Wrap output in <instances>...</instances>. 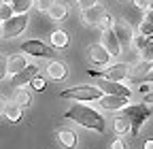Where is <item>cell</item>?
<instances>
[{
	"label": "cell",
	"instance_id": "cell-1",
	"mask_svg": "<svg viewBox=\"0 0 153 149\" xmlns=\"http://www.w3.org/2000/svg\"><path fill=\"white\" fill-rule=\"evenodd\" d=\"M64 117H66V119H72V121H76V124H81L83 128L96 130V132H104V128H106L102 115L98 113V111L85 107V104H74V107H70L66 113H64Z\"/></svg>",
	"mask_w": 153,
	"mask_h": 149
},
{
	"label": "cell",
	"instance_id": "cell-2",
	"mask_svg": "<svg viewBox=\"0 0 153 149\" xmlns=\"http://www.w3.org/2000/svg\"><path fill=\"white\" fill-rule=\"evenodd\" d=\"M123 117H128L130 119V132L132 134H138V130H140V126L151 117V109L147 107V104H126L123 109Z\"/></svg>",
	"mask_w": 153,
	"mask_h": 149
},
{
	"label": "cell",
	"instance_id": "cell-3",
	"mask_svg": "<svg viewBox=\"0 0 153 149\" xmlns=\"http://www.w3.org/2000/svg\"><path fill=\"white\" fill-rule=\"evenodd\" d=\"M28 26V15L26 13H17L11 15L9 19L0 22V28H2V39H13V36H19Z\"/></svg>",
	"mask_w": 153,
	"mask_h": 149
},
{
	"label": "cell",
	"instance_id": "cell-4",
	"mask_svg": "<svg viewBox=\"0 0 153 149\" xmlns=\"http://www.w3.org/2000/svg\"><path fill=\"white\" fill-rule=\"evenodd\" d=\"M102 92L94 85H76L62 92V98H74V100H98Z\"/></svg>",
	"mask_w": 153,
	"mask_h": 149
},
{
	"label": "cell",
	"instance_id": "cell-5",
	"mask_svg": "<svg viewBox=\"0 0 153 149\" xmlns=\"http://www.w3.org/2000/svg\"><path fill=\"white\" fill-rule=\"evenodd\" d=\"M98 79V83H96V87H98L100 92H104V94H111V96H123L130 100L132 96V89L121 85L119 81H108V79H102V77H96Z\"/></svg>",
	"mask_w": 153,
	"mask_h": 149
},
{
	"label": "cell",
	"instance_id": "cell-6",
	"mask_svg": "<svg viewBox=\"0 0 153 149\" xmlns=\"http://www.w3.org/2000/svg\"><path fill=\"white\" fill-rule=\"evenodd\" d=\"M128 72H130L128 64H113L106 70H89L91 77H102L108 81H123V79H128Z\"/></svg>",
	"mask_w": 153,
	"mask_h": 149
},
{
	"label": "cell",
	"instance_id": "cell-7",
	"mask_svg": "<svg viewBox=\"0 0 153 149\" xmlns=\"http://www.w3.org/2000/svg\"><path fill=\"white\" fill-rule=\"evenodd\" d=\"M22 51L28 55H34V58H51L53 55V49L41 41H26L22 45Z\"/></svg>",
	"mask_w": 153,
	"mask_h": 149
},
{
	"label": "cell",
	"instance_id": "cell-8",
	"mask_svg": "<svg viewBox=\"0 0 153 149\" xmlns=\"http://www.w3.org/2000/svg\"><path fill=\"white\" fill-rule=\"evenodd\" d=\"M113 32H115V36H117V41H119L121 47H128L132 43L134 32H132V28H130V24L126 19H115L113 22Z\"/></svg>",
	"mask_w": 153,
	"mask_h": 149
},
{
	"label": "cell",
	"instance_id": "cell-9",
	"mask_svg": "<svg viewBox=\"0 0 153 149\" xmlns=\"http://www.w3.org/2000/svg\"><path fill=\"white\" fill-rule=\"evenodd\" d=\"M102 47L111 53V58L121 53V45H119V41H117V36H115L113 28H106V30L102 32Z\"/></svg>",
	"mask_w": 153,
	"mask_h": 149
},
{
	"label": "cell",
	"instance_id": "cell-10",
	"mask_svg": "<svg viewBox=\"0 0 153 149\" xmlns=\"http://www.w3.org/2000/svg\"><path fill=\"white\" fill-rule=\"evenodd\" d=\"M38 74V66L36 64H26L19 72H15V77H13V85L17 87V85H26V83H30L34 77Z\"/></svg>",
	"mask_w": 153,
	"mask_h": 149
},
{
	"label": "cell",
	"instance_id": "cell-11",
	"mask_svg": "<svg viewBox=\"0 0 153 149\" xmlns=\"http://www.w3.org/2000/svg\"><path fill=\"white\" fill-rule=\"evenodd\" d=\"M98 100H100V107L104 111H119V109H123L128 104V98H123V96H111V94L100 96Z\"/></svg>",
	"mask_w": 153,
	"mask_h": 149
},
{
	"label": "cell",
	"instance_id": "cell-12",
	"mask_svg": "<svg viewBox=\"0 0 153 149\" xmlns=\"http://www.w3.org/2000/svg\"><path fill=\"white\" fill-rule=\"evenodd\" d=\"M104 13H106L104 7H100V4H91V7L83 9V19H85L87 24H100V19L104 17Z\"/></svg>",
	"mask_w": 153,
	"mask_h": 149
},
{
	"label": "cell",
	"instance_id": "cell-13",
	"mask_svg": "<svg viewBox=\"0 0 153 149\" xmlns=\"http://www.w3.org/2000/svg\"><path fill=\"white\" fill-rule=\"evenodd\" d=\"M89 60H91V64H106L108 60H111V53L102 47V45H91L89 47Z\"/></svg>",
	"mask_w": 153,
	"mask_h": 149
},
{
	"label": "cell",
	"instance_id": "cell-14",
	"mask_svg": "<svg viewBox=\"0 0 153 149\" xmlns=\"http://www.w3.org/2000/svg\"><path fill=\"white\" fill-rule=\"evenodd\" d=\"M128 77L132 79V81H143L145 77L147 79H151V62H140L138 66H134L130 72H128Z\"/></svg>",
	"mask_w": 153,
	"mask_h": 149
},
{
	"label": "cell",
	"instance_id": "cell-15",
	"mask_svg": "<svg viewBox=\"0 0 153 149\" xmlns=\"http://www.w3.org/2000/svg\"><path fill=\"white\" fill-rule=\"evenodd\" d=\"M2 113L7 115V119L11 121V124H17L19 119H22V113H24V111H22V107H19L17 102H7L4 104V111H2Z\"/></svg>",
	"mask_w": 153,
	"mask_h": 149
},
{
	"label": "cell",
	"instance_id": "cell-16",
	"mask_svg": "<svg viewBox=\"0 0 153 149\" xmlns=\"http://www.w3.org/2000/svg\"><path fill=\"white\" fill-rule=\"evenodd\" d=\"M76 136L74 132H70V130H60L57 132V141H60V145H64L66 149H74L76 147Z\"/></svg>",
	"mask_w": 153,
	"mask_h": 149
},
{
	"label": "cell",
	"instance_id": "cell-17",
	"mask_svg": "<svg viewBox=\"0 0 153 149\" xmlns=\"http://www.w3.org/2000/svg\"><path fill=\"white\" fill-rule=\"evenodd\" d=\"M47 13H49V17H51L53 22H62V19H66L68 9H66V4H62V2H53Z\"/></svg>",
	"mask_w": 153,
	"mask_h": 149
},
{
	"label": "cell",
	"instance_id": "cell-18",
	"mask_svg": "<svg viewBox=\"0 0 153 149\" xmlns=\"http://www.w3.org/2000/svg\"><path fill=\"white\" fill-rule=\"evenodd\" d=\"M26 64H28V62H26V58H24V55H13V58H9V60H7V72L15 74V72H19V70H22Z\"/></svg>",
	"mask_w": 153,
	"mask_h": 149
},
{
	"label": "cell",
	"instance_id": "cell-19",
	"mask_svg": "<svg viewBox=\"0 0 153 149\" xmlns=\"http://www.w3.org/2000/svg\"><path fill=\"white\" fill-rule=\"evenodd\" d=\"M47 72H49V77H51V79L60 81V79L66 77V66H64L62 62H51L49 68H47Z\"/></svg>",
	"mask_w": 153,
	"mask_h": 149
},
{
	"label": "cell",
	"instance_id": "cell-20",
	"mask_svg": "<svg viewBox=\"0 0 153 149\" xmlns=\"http://www.w3.org/2000/svg\"><path fill=\"white\" fill-rule=\"evenodd\" d=\"M13 102H17L19 107H28L30 104V94H28V92L26 89H22V87H17L15 89V96H13Z\"/></svg>",
	"mask_w": 153,
	"mask_h": 149
},
{
	"label": "cell",
	"instance_id": "cell-21",
	"mask_svg": "<svg viewBox=\"0 0 153 149\" xmlns=\"http://www.w3.org/2000/svg\"><path fill=\"white\" fill-rule=\"evenodd\" d=\"M113 126H115V132H117V134H128V132H130V128H132L128 117H117Z\"/></svg>",
	"mask_w": 153,
	"mask_h": 149
},
{
	"label": "cell",
	"instance_id": "cell-22",
	"mask_svg": "<svg viewBox=\"0 0 153 149\" xmlns=\"http://www.w3.org/2000/svg\"><path fill=\"white\" fill-rule=\"evenodd\" d=\"M11 9H13V13H26L32 4H34V0H11Z\"/></svg>",
	"mask_w": 153,
	"mask_h": 149
},
{
	"label": "cell",
	"instance_id": "cell-23",
	"mask_svg": "<svg viewBox=\"0 0 153 149\" xmlns=\"http://www.w3.org/2000/svg\"><path fill=\"white\" fill-rule=\"evenodd\" d=\"M51 43H53L55 47H66V45H68V36H66V32L55 30V32L51 34Z\"/></svg>",
	"mask_w": 153,
	"mask_h": 149
},
{
	"label": "cell",
	"instance_id": "cell-24",
	"mask_svg": "<svg viewBox=\"0 0 153 149\" xmlns=\"http://www.w3.org/2000/svg\"><path fill=\"white\" fill-rule=\"evenodd\" d=\"M153 32V22H151V9H147V17H145V22L140 24V34L143 36H151Z\"/></svg>",
	"mask_w": 153,
	"mask_h": 149
},
{
	"label": "cell",
	"instance_id": "cell-25",
	"mask_svg": "<svg viewBox=\"0 0 153 149\" xmlns=\"http://www.w3.org/2000/svg\"><path fill=\"white\" fill-rule=\"evenodd\" d=\"M149 41H151V36H143V34H140V36H132V43H130V45H134V47H136V49L140 51V49H143Z\"/></svg>",
	"mask_w": 153,
	"mask_h": 149
},
{
	"label": "cell",
	"instance_id": "cell-26",
	"mask_svg": "<svg viewBox=\"0 0 153 149\" xmlns=\"http://www.w3.org/2000/svg\"><path fill=\"white\" fill-rule=\"evenodd\" d=\"M11 15H13V9H11V4H9V2H2V7H0V22L9 19Z\"/></svg>",
	"mask_w": 153,
	"mask_h": 149
},
{
	"label": "cell",
	"instance_id": "cell-27",
	"mask_svg": "<svg viewBox=\"0 0 153 149\" xmlns=\"http://www.w3.org/2000/svg\"><path fill=\"white\" fill-rule=\"evenodd\" d=\"M140 53H143V60L145 62H151V58H153V45H151V41L140 49Z\"/></svg>",
	"mask_w": 153,
	"mask_h": 149
},
{
	"label": "cell",
	"instance_id": "cell-28",
	"mask_svg": "<svg viewBox=\"0 0 153 149\" xmlns=\"http://www.w3.org/2000/svg\"><path fill=\"white\" fill-rule=\"evenodd\" d=\"M30 85H32V87H34L36 92H43V89L47 87V83H45V79H41V77H38V74H36V77H34V79L30 81Z\"/></svg>",
	"mask_w": 153,
	"mask_h": 149
},
{
	"label": "cell",
	"instance_id": "cell-29",
	"mask_svg": "<svg viewBox=\"0 0 153 149\" xmlns=\"http://www.w3.org/2000/svg\"><path fill=\"white\" fill-rule=\"evenodd\" d=\"M36 9L41 11V13H47L49 9H51V4H53V0H36Z\"/></svg>",
	"mask_w": 153,
	"mask_h": 149
},
{
	"label": "cell",
	"instance_id": "cell-30",
	"mask_svg": "<svg viewBox=\"0 0 153 149\" xmlns=\"http://www.w3.org/2000/svg\"><path fill=\"white\" fill-rule=\"evenodd\" d=\"M113 22H115V19H113V17H111L108 13H104V17H102V19H100V26H102V28L106 30V28H113Z\"/></svg>",
	"mask_w": 153,
	"mask_h": 149
},
{
	"label": "cell",
	"instance_id": "cell-31",
	"mask_svg": "<svg viewBox=\"0 0 153 149\" xmlns=\"http://www.w3.org/2000/svg\"><path fill=\"white\" fill-rule=\"evenodd\" d=\"M7 77V58L4 55H0V81Z\"/></svg>",
	"mask_w": 153,
	"mask_h": 149
},
{
	"label": "cell",
	"instance_id": "cell-32",
	"mask_svg": "<svg viewBox=\"0 0 153 149\" xmlns=\"http://www.w3.org/2000/svg\"><path fill=\"white\" fill-rule=\"evenodd\" d=\"M151 81H147V83H143L140 87H138V92H140V94H151Z\"/></svg>",
	"mask_w": 153,
	"mask_h": 149
},
{
	"label": "cell",
	"instance_id": "cell-33",
	"mask_svg": "<svg viewBox=\"0 0 153 149\" xmlns=\"http://www.w3.org/2000/svg\"><path fill=\"white\" fill-rule=\"evenodd\" d=\"M111 149H128V145H126V143H123L121 139H115V141H113V147H111Z\"/></svg>",
	"mask_w": 153,
	"mask_h": 149
},
{
	"label": "cell",
	"instance_id": "cell-34",
	"mask_svg": "<svg viewBox=\"0 0 153 149\" xmlns=\"http://www.w3.org/2000/svg\"><path fill=\"white\" fill-rule=\"evenodd\" d=\"M76 4H79L81 9H87V7H91V4H96V0H76Z\"/></svg>",
	"mask_w": 153,
	"mask_h": 149
},
{
	"label": "cell",
	"instance_id": "cell-35",
	"mask_svg": "<svg viewBox=\"0 0 153 149\" xmlns=\"http://www.w3.org/2000/svg\"><path fill=\"white\" fill-rule=\"evenodd\" d=\"M4 104H7V100H4V98H0V113L4 111Z\"/></svg>",
	"mask_w": 153,
	"mask_h": 149
},
{
	"label": "cell",
	"instance_id": "cell-36",
	"mask_svg": "<svg viewBox=\"0 0 153 149\" xmlns=\"http://www.w3.org/2000/svg\"><path fill=\"white\" fill-rule=\"evenodd\" d=\"M145 149H153V141H147L145 143Z\"/></svg>",
	"mask_w": 153,
	"mask_h": 149
},
{
	"label": "cell",
	"instance_id": "cell-37",
	"mask_svg": "<svg viewBox=\"0 0 153 149\" xmlns=\"http://www.w3.org/2000/svg\"><path fill=\"white\" fill-rule=\"evenodd\" d=\"M0 39H2V28H0Z\"/></svg>",
	"mask_w": 153,
	"mask_h": 149
},
{
	"label": "cell",
	"instance_id": "cell-38",
	"mask_svg": "<svg viewBox=\"0 0 153 149\" xmlns=\"http://www.w3.org/2000/svg\"><path fill=\"white\" fill-rule=\"evenodd\" d=\"M2 2H11V0H2Z\"/></svg>",
	"mask_w": 153,
	"mask_h": 149
}]
</instances>
